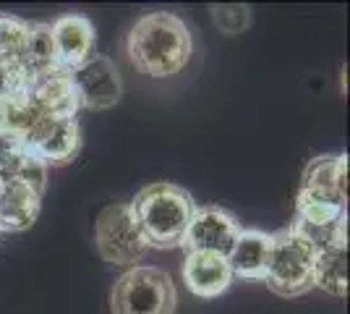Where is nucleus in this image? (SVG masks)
<instances>
[{"label": "nucleus", "mask_w": 350, "mask_h": 314, "mask_svg": "<svg viewBox=\"0 0 350 314\" xmlns=\"http://www.w3.org/2000/svg\"><path fill=\"white\" fill-rule=\"evenodd\" d=\"M301 192L348 205V155H319L306 165Z\"/></svg>", "instance_id": "2eb2a0df"}, {"label": "nucleus", "mask_w": 350, "mask_h": 314, "mask_svg": "<svg viewBox=\"0 0 350 314\" xmlns=\"http://www.w3.org/2000/svg\"><path fill=\"white\" fill-rule=\"evenodd\" d=\"M71 81L79 107L84 110H110L120 103L123 79L107 55H92L81 66H76L71 71Z\"/></svg>", "instance_id": "6e6552de"}, {"label": "nucleus", "mask_w": 350, "mask_h": 314, "mask_svg": "<svg viewBox=\"0 0 350 314\" xmlns=\"http://www.w3.org/2000/svg\"><path fill=\"white\" fill-rule=\"evenodd\" d=\"M53 42L58 50L60 68L73 71L84 60L94 55V27L87 16L81 14H66L50 24Z\"/></svg>", "instance_id": "9b49d317"}, {"label": "nucleus", "mask_w": 350, "mask_h": 314, "mask_svg": "<svg viewBox=\"0 0 350 314\" xmlns=\"http://www.w3.org/2000/svg\"><path fill=\"white\" fill-rule=\"evenodd\" d=\"M314 288L329 296H348V244H329L314 257Z\"/></svg>", "instance_id": "dca6fc26"}, {"label": "nucleus", "mask_w": 350, "mask_h": 314, "mask_svg": "<svg viewBox=\"0 0 350 314\" xmlns=\"http://www.w3.org/2000/svg\"><path fill=\"white\" fill-rule=\"evenodd\" d=\"M24 92L42 118H76L79 113V97L73 90L71 71L66 68L34 76L27 81Z\"/></svg>", "instance_id": "1a4fd4ad"}, {"label": "nucleus", "mask_w": 350, "mask_h": 314, "mask_svg": "<svg viewBox=\"0 0 350 314\" xmlns=\"http://www.w3.org/2000/svg\"><path fill=\"white\" fill-rule=\"evenodd\" d=\"M24 144L31 152L34 160L50 170V168H63L73 163L81 147V129L76 118H40L31 126Z\"/></svg>", "instance_id": "423d86ee"}, {"label": "nucleus", "mask_w": 350, "mask_h": 314, "mask_svg": "<svg viewBox=\"0 0 350 314\" xmlns=\"http://www.w3.org/2000/svg\"><path fill=\"white\" fill-rule=\"evenodd\" d=\"M42 118L37 113V107L31 105V100L27 97V92L18 90L8 97L0 100V131H8L16 136H27L31 126Z\"/></svg>", "instance_id": "a211bd4d"}, {"label": "nucleus", "mask_w": 350, "mask_h": 314, "mask_svg": "<svg viewBox=\"0 0 350 314\" xmlns=\"http://www.w3.org/2000/svg\"><path fill=\"white\" fill-rule=\"evenodd\" d=\"M129 205L149 249H178L196 209L189 192L167 181L144 186Z\"/></svg>", "instance_id": "f03ea898"}, {"label": "nucleus", "mask_w": 350, "mask_h": 314, "mask_svg": "<svg viewBox=\"0 0 350 314\" xmlns=\"http://www.w3.org/2000/svg\"><path fill=\"white\" fill-rule=\"evenodd\" d=\"M113 314H175L178 291L162 267L136 265L126 270L110 293Z\"/></svg>", "instance_id": "20e7f679"}, {"label": "nucleus", "mask_w": 350, "mask_h": 314, "mask_svg": "<svg viewBox=\"0 0 350 314\" xmlns=\"http://www.w3.org/2000/svg\"><path fill=\"white\" fill-rule=\"evenodd\" d=\"M18 68L27 76V81L60 68L50 24H29V34H27V45H24L21 60H18Z\"/></svg>", "instance_id": "f3484780"}, {"label": "nucleus", "mask_w": 350, "mask_h": 314, "mask_svg": "<svg viewBox=\"0 0 350 314\" xmlns=\"http://www.w3.org/2000/svg\"><path fill=\"white\" fill-rule=\"evenodd\" d=\"M314 246L291 223L288 228L272 233V257L264 283L282 299L304 296L314 288Z\"/></svg>", "instance_id": "7ed1b4c3"}, {"label": "nucleus", "mask_w": 350, "mask_h": 314, "mask_svg": "<svg viewBox=\"0 0 350 314\" xmlns=\"http://www.w3.org/2000/svg\"><path fill=\"white\" fill-rule=\"evenodd\" d=\"M0 181H24L44 194L47 168L31 157L24 136L0 131Z\"/></svg>", "instance_id": "4468645a"}, {"label": "nucleus", "mask_w": 350, "mask_h": 314, "mask_svg": "<svg viewBox=\"0 0 350 314\" xmlns=\"http://www.w3.org/2000/svg\"><path fill=\"white\" fill-rule=\"evenodd\" d=\"M129 60L152 79H167L186 68L193 53V37L180 16L152 11L136 18L126 40Z\"/></svg>", "instance_id": "f257e3e1"}, {"label": "nucleus", "mask_w": 350, "mask_h": 314, "mask_svg": "<svg viewBox=\"0 0 350 314\" xmlns=\"http://www.w3.org/2000/svg\"><path fill=\"white\" fill-rule=\"evenodd\" d=\"M42 192L24 181H0V233H21L37 223Z\"/></svg>", "instance_id": "f8f14e48"}, {"label": "nucleus", "mask_w": 350, "mask_h": 314, "mask_svg": "<svg viewBox=\"0 0 350 314\" xmlns=\"http://www.w3.org/2000/svg\"><path fill=\"white\" fill-rule=\"evenodd\" d=\"M94 246L105 262L118 265V267L136 265L149 252L144 236L133 220L129 202L110 205L100 212V218L94 223Z\"/></svg>", "instance_id": "39448f33"}, {"label": "nucleus", "mask_w": 350, "mask_h": 314, "mask_svg": "<svg viewBox=\"0 0 350 314\" xmlns=\"http://www.w3.org/2000/svg\"><path fill=\"white\" fill-rule=\"evenodd\" d=\"M272 257V233L256 231V228H243L238 241L233 244L228 265L233 270V278L243 280H264L267 267Z\"/></svg>", "instance_id": "ddd939ff"}, {"label": "nucleus", "mask_w": 350, "mask_h": 314, "mask_svg": "<svg viewBox=\"0 0 350 314\" xmlns=\"http://www.w3.org/2000/svg\"><path fill=\"white\" fill-rule=\"evenodd\" d=\"M180 275L191 293L199 299H217L233 283V270L228 265V257L206 252H189Z\"/></svg>", "instance_id": "9d476101"}, {"label": "nucleus", "mask_w": 350, "mask_h": 314, "mask_svg": "<svg viewBox=\"0 0 350 314\" xmlns=\"http://www.w3.org/2000/svg\"><path fill=\"white\" fill-rule=\"evenodd\" d=\"M241 220L233 212L222 207H196L189 228L183 233L180 249L189 252H206V254L228 257L233 244L241 236Z\"/></svg>", "instance_id": "0eeeda50"}, {"label": "nucleus", "mask_w": 350, "mask_h": 314, "mask_svg": "<svg viewBox=\"0 0 350 314\" xmlns=\"http://www.w3.org/2000/svg\"><path fill=\"white\" fill-rule=\"evenodd\" d=\"M27 34H29V21L18 16L0 14V60L18 66L27 45Z\"/></svg>", "instance_id": "6ab92c4d"}, {"label": "nucleus", "mask_w": 350, "mask_h": 314, "mask_svg": "<svg viewBox=\"0 0 350 314\" xmlns=\"http://www.w3.org/2000/svg\"><path fill=\"white\" fill-rule=\"evenodd\" d=\"M209 14H212V21H215V27L219 31H225V34H241V31H246L251 27V8L243 5V3H225V5H212L209 8Z\"/></svg>", "instance_id": "aec40b11"}, {"label": "nucleus", "mask_w": 350, "mask_h": 314, "mask_svg": "<svg viewBox=\"0 0 350 314\" xmlns=\"http://www.w3.org/2000/svg\"><path fill=\"white\" fill-rule=\"evenodd\" d=\"M27 87V76L21 74V68L16 63H5L0 60V100L14 94V92Z\"/></svg>", "instance_id": "412c9836"}]
</instances>
